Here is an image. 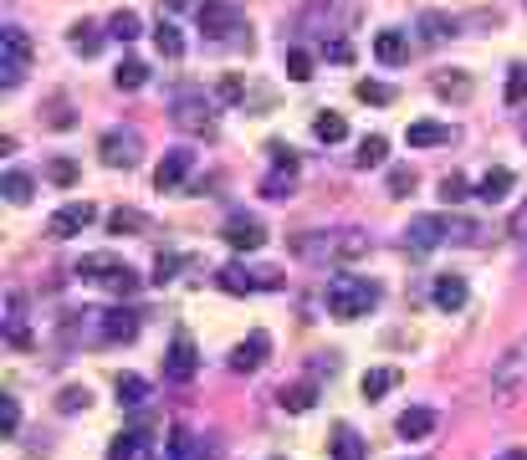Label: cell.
Returning <instances> with one entry per match:
<instances>
[{"mask_svg":"<svg viewBox=\"0 0 527 460\" xmlns=\"http://www.w3.org/2000/svg\"><path fill=\"white\" fill-rule=\"evenodd\" d=\"M87 328H93L98 343H128L139 333V312L128 307H108V312H87Z\"/></svg>","mask_w":527,"mask_h":460,"instance_id":"obj_7","label":"cell"},{"mask_svg":"<svg viewBox=\"0 0 527 460\" xmlns=\"http://www.w3.org/2000/svg\"><path fill=\"white\" fill-rule=\"evenodd\" d=\"M282 67H287V77H292V82H307V77H313V57H307L302 46H292V52L282 57Z\"/></svg>","mask_w":527,"mask_h":460,"instance_id":"obj_40","label":"cell"},{"mask_svg":"<svg viewBox=\"0 0 527 460\" xmlns=\"http://www.w3.org/2000/svg\"><path fill=\"white\" fill-rule=\"evenodd\" d=\"M108 230H113V236H134V230H144V215L139 210H113L108 215Z\"/></svg>","mask_w":527,"mask_h":460,"instance_id":"obj_42","label":"cell"},{"mask_svg":"<svg viewBox=\"0 0 527 460\" xmlns=\"http://www.w3.org/2000/svg\"><path fill=\"white\" fill-rule=\"evenodd\" d=\"M103 36H108V31H103L98 21H77L67 41H72V52H82V57H98V52H103Z\"/></svg>","mask_w":527,"mask_h":460,"instance_id":"obj_22","label":"cell"},{"mask_svg":"<svg viewBox=\"0 0 527 460\" xmlns=\"http://www.w3.org/2000/svg\"><path fill=\"white\" fill-rule=\"evenodd\" d=\"M471 195H476V190L466 184V174H456V169H451V174L441 179V200H446V205H461V200H471Z\"/></svg>","mask_w":527,"mask_h":460,"instance_id":"obj_38","label":"cell"},{"mask_svg":"<svg viewBox=\"0 0 527 460\" xmlns=\"http://www.w3.org/2000/svg\"><path fill=\"white\" fill-rule=\"evenodd\" d=\"M195 368H200V353H195V343L180 333V338L169 343V353H164V379L190 384V379H195Z\"/></svg>","mask_w":527,"mask_h":460,"instance_id":"obj_12","label":"cell"},{"mask_svg":"<svg viewBox=\"0 0 527 460\" xmlns=\"http://www.w3.org/2000/svg\"><path fill=\"white\" fill-rule=\"evenodd\" d=\"M435 92H441V98H466V92H471V77H466V72H456V77H435Z\"/></svg>","mask_w":527,"mask_h":460,"instance_id":"obj_45","label":"cell"},{"mask_svg":"<svg viewBox=\"0 0 527 460\" xmlns=\"http://www.w3.org/2000/svg\"><path fill=\"white\" fill-rule=\"evenodd\" d=\"M384 159H389V138H384V133H369L364 144H359V154H354L359 169H379Z\"/></svg>","mask_w":527,"mask_h":460,"instance_id":"obj_30","label":"cell"},{"mask_svg":"<svg viewBox=\"0 0 527 460\" xmlns=\"http://www.w3.org/2000/svg\"><path fill=\"white\" fill-rule=\"evenodd\" d=\"M267 353H272V338L256 328L246 343H236V348H231V368H236V374H256V368L267 363Z\"/></svg>","mask_w":527,"mask_h":460,"instance_id":"obj_13","label":"cell"},{"mask_svg":"<svg viewBox=\"0 0 527 460\" xmlns=\"http://www.w3.org/2000/svg\"><path fill=\"white\" fill-rule=\"evenodd\" d=\"M154 46H159V57H185V36H180V26H174V21H159L154 26Z\"/></svg>","mask_w":527,"mask_h":460,"instance_id":"obj_28","label":"cell"},{"mask_svg":"<svg viewBox=\"0 0 527 460\" xmlns=\"http://www.w3.org/2000/svg\"><path fill=\"white\" fill-rule=\"evenodd\" d=\"M507 103H512V108L527 103V67H512V72H507Z\"/></svg>","mask_w":527,"mask_h":460,"instance_id":"obj_44","label":"cell"},{"mask_svg":"<svg viewBox=\"0 0 527 460\" xmlns=\"http://www.w3.org/2000/svg\"><path fill=\"white\" fill-rule=\"evenodd\" d=\"M451 236H456V241H466V246H476L481 236H487V230L471 225V220H451Z\"/></svg>","mask_w":527,"mask_h":460,"instance_id":"obj_48","label":"cell"},{"mask_svg":"<svg viewBox=\"0 0 527 460\" xmlns=\"http://www.w3.org/2000/svg\"><path fill=\"white\" fill-rule=\"evenodd\" d=\"M507 230H512V236H527V205H517V210H512Z\"/></svg>","mask_w":527,"mask_h":460,"instance_id":"obj_51","label":"cell"},{"mask_svg":"<svg viewBox=\"0 0 527 460\" xmlns=\"http://www.w3.org/2000/svg\"><path fill=\"white\" fill-rule=\"evenodd\" d=\"M236 98H241V77H226L221 82V103H236Z\"/></svg>","mask_w":527,"mask_h":460,"instance_id":"obj_52","label":"cell"},{"mask_svg":"<svg viewBox=\"0 0 527 460\" xmlns=\"http://www.w3.org/2000/svg\"><path fill=\"white\" fill-rule=\"evenodd\" d=\"M522 389H527V338H522V343H512V348L497 358V368H492V394L517 399Z\"/></svg>","mask_w":527,"mask_h":460,"instance_id":"obj_3","label":"cell"},{"mask_svg":"<svg viewBox=\"0 0 527 460\" xmlns=\"http://www.w3.org/2000/svg\"><path fill=\"white\" fill-rule=\"evenodd\" d=\"M190 164H195L190 149H169V154L159 159V169H154V184H159V190H180L185 174H190Z\"/></svg>","mask_w":527,"mask_h":460,"instance_id":"obj_14","label":"cell"},{"mask_svg":"<svg viewBox=\"0 0 527 460\" xmlns=\"http://www.w3.org/2000/svg\"><path fill=\"white\" fill-rule=\"evenodd\" d=\"M261 195H267V200H287L292 195V169H277V174L261 179Z\"/></svg>","mask_w":527,"mask_h":460,"instance_id":"obj_41","label":"cell"},{"mask_svg":"<svg viewBox=\"0 0 527 460\" xmlns=\"http://www.w3.org/2000/svg\"><path fill=\"white\" fill-rule=\"evenodd\" d=\"M139 430H123V435H113V445H108V460H139Z\"/></svg>","mask_w":527,"mask_h":460,"instance_id":"obj_39","label":"cell"},{"mask_svg":"<svg viewBox=\"0 0 527 460\" xmlns=\"http://www.w3.org/2000/svg\"><path fill=\"white\" fill-rule=\"evenodd\" d=\"M108 36H113V41H139V36H144L139 11H128V6H123V11H113V16H108Z\"/></svg>","mask_w":527,"mask_h":460,"instance_id":"obj_25","label":"cell"},{"mask_svg":"<svg viewBox=\"0 0 527 460\" xmlns=\"http://www.w3.org/2000/svg\"><path fill=\"white\" fill-rule=\"evenodd\" d=\"M328 62H354V46H348L343 36H338V41H328Z\"/></svg>","mask_w":527,"mask_h":460,"instance_id":"obj_50","label":"cell"},{"mask_svg":"<svg viewBox=\"0 0 527 460\" xmlns=\"http://www.w3.org/2000/svg\"><path fill=\"white\" fill-rule=\"evenodd\" d=\"M384 184H389V195H394V200H405V195H415V169H410V164H394Z\"/></svg>","mask_w":527,"mask_h":460,"instance_id":"obj_36","label":"cell"},{"mask_svg":"<svg viewBox=\"0 0 527 460\" xmlns=\"http://www.w3.org/2000/svg\"><path fill=\"white\" fill-rule=\"evenodd\" d=\"M420 36H425V41H446V36H456V21H451L446 11H425V16H420Z\"/></svg>","mask_w":527,"mask_h":460,"instance_id":"obj_33","label":"cell"},{"mask_svg":"<svg viewBox=\"0 0 527 460\" xmlns=\"http://www.w3.org/2000/svg\"><path fill=\"white\" fill-rule=\"evenodd\" d=\"M16 430H21V399L16 394H0V435L11 440Z\"/></svg>","mask_w":527,"mask_h":460,"instance_id":"obj_37","label":"cell"},{"mask_svg":"<svg viewBox=\"0 0 527 460\" xmlns=\"http://www.w3.org/2000/svg\"><path fill=\"white\" fill-rule=\"evenodd\" d=\"M144 399H149V384L139 374H118V404L123 409H139Z\"/></svg>","mask_w":527,"mask_h":460,"instance_id":"obj_32","label":"cell"},{"mask_svg":"<svg viewBox=\"0 0 527 460\" xmlns=\"http://www.w3.org/2000/svg\"><path fill=\"white\" fill-rule=\"evenodd\" d=\"M354 98H359V103L384 108V103H394V87H389V82H369V77H364V82H354Z\"/></svg>","mask_w":527,"mask_h":460,"instance_id":"obj_35","label":"cell"},{"mask_svg":"<svg viewBox=\"0 0 527 460\" xmlns=\"http://www.w3.org/2000/svg\"><path fill=\"white\" fill-rule=\"evenodd\" d=\"M77 276H87V282H98V287H108L113 297H134L144 282H139V271L128 266V261H118V256H82L77 261Z\"/></svg>","mask_w":527,"mask_h":460,"instance_id":"obj_2","label":"cell"},{"mask_svg":"<svg viewBox=\"0 0 527 460\" xmlns=\"http://www.w3.org/2000/svg\"><path fill=\"white\" fill-rule=\"evenodd\" d=\"M98 154H103L108 169H134L139 154H144V138H139L134 128H108V133L98 138Z\"/></svg>","mask_w":527,"mask_h":460,"instance_id":"obj_6","label":"cell"},{"mask_svg":"<svg viewBox=\"0 0 527 460\" xmlns=\"http://www.w3.org/2000/svg\"><path fill=\"white\" fill-rule=\"evenodd\" d=\"M200 31L210 41H226L231 31H241V6L236 0H200Z\"/></svg>","mask_w":527,"mask_h":460,"instance_id":"obj_8","label":"cell"},{"mask_svg":"<svg viewBox=\"0 0 527 460\" xmlns=\"http://www.w3.org/2000/svg\"><path fill=\"white\" fill-rule=\"evenodd\" d=\"M174 123H180L185 133H195V138H210V133H215V113H210V103H195V98H185L180 108H174Z\"/></svg>","mask_w":527,"mask_h":460,"instance_id":"obj_15","label":"cell"},{"mask_svg":"<svg viewBox=\"0 0 527 460\" xmlns=\"http://www.w3.org/2000/svg\"><path fill=\"white\" fill-rule=\"evenodd\" d=\"M221 236H226L231 251H261V246H267V225H261L256 215H231L221 225Z\"/></svg>","mask_w":527,"mask_h":460,"instance_id":"obj_10","label":"cell"},{"mask_svg":"<svg viewBox=\"0 0 527 460\" xmlns=\"http://www.w3.org/2000/svg\"><path fill=\"white\" fill-rule=\"evenodd\" d=\"M0 46H6V57H0V87H21V77L31 67V36L21 26H6L0 31Z\"/></svg>","mask_w":527,"mask_h":460,"instance_id":"obj_4","label":"cell"},{"mask_svg":"<svg viewBox=\"0 0 527 460\" xmlns=\"http://www.w3.org/2000/svg\"><path fill=\"white\" fill-rule=\"evenodd\" d=\"M512 169H487V174H481L476 179V200H487V205H497V200H507L512 195Z\"/></svg>","mask_w":527,"mask_h":460,"instance_id":"obj_18","label":"cell"},{"mask_svg":"<svg viewBox=\"0 0 527 460\" xmlns=\"http://www.w3.org/2000/svg\"><path fill=\"white\" fill-rule=\"evenodd\" d=\"M430 297H435V307L441 312H461L466 307V276H456V271H446V276H435V287H430Z\"/></svg>","mask_w":527,"mask_h":460,"instance_id":"obj_16","label":"cell"},{"mask_svg":"<svg viewBox=\"0 0 527 460\" xmlns=\"http://www.w3.org/2000/svg\"><path fill=\"white\" fill-rule=\"evenodd\" d=\"M93 220H98V210L87 205V200H67V205L47 220V236H52V241H72V236H82Z\"/></svg>","mask_w":527,"mask_h":460,"instance_id":"obj_9","label":"cell"},{"mask_svg":"<svg viewBox=\"0 0 527 460\" xmlns=\"http://www.w3.org/2000/svg\"><path fill=\"white\" fill-rule=\"evenodd\" d=\"M277 404H282V409H292V414L313 409V404H318V384H313V379H307V384H282Z\"/></svg>","mask_w":527,"mask_h":460,"instance_id":"obj_23","label":"cell"},{"mask_svg":"<svg viewBox=\"0 0 527 460\" xmlns=\"http://www.w3.org/2000/svg\"><path fill=\"white\" fill-rule=\"evenodd\" d=\"M47 179L62 184V190H72V184H77V164H72V159H52V164H47Z\"/></svg>","mask_w":527,"mask_h":460,"instance_id":"obj_46","label":"cell"},{"mask_svg":"<svg viewBox=\"0 0 527 460\" xmlns=\"http://www.w3.org/2000/svg\"><path fill=\"white\" fill-rule=\"evenodd\" d=\"M159 6H164V11H190V6L200 11V0H159Z\"/></svg>","mask_w":527,"mask_h":460,"instance_id":"obj_53","label":"cell"},{"mask_svg":"<svg viewBox=\"0 0 527 460\" xmlns=\"http://www.w3.org/2000/svg\"><path fill=\"white\" fill-rule=\"evenodd\" d=\"M313 133L323 138V144H343V138H348V123H343V113H318V118H313Z\"/></svg>","mask_w":527,"mask_h":460,"instance_id":"obj_34","label":"cell"},{"mask_svg":"<svg viewBox=\"0 0 527 460\" xmlns=\"http://www.w3.org/2000/svg\"><path fill=\"white\" fill-rule=\"evenodd\" d=\"M0 195H6L11 205H26V200L36 195V179H31V174H21V169H11L6 179H0Z\"/></svg>","mask_w":527,"mask_h":460,"instance_id":"obj_29","label":"cell"},{"mask_svg":"<svg viewBox=\"0 0 527 460\" xmlns=\"http://www.w3.org/2000/svg\"><path fill=\"white\" fill-rule=\"evenodd\" d=\"M169 460H210V450H205V440H195L190 430H174V435H169Z\"/></svg>","mask_w":527,"mask_h":460,"instance_id":"obj_26","label":"cell"},{"mask_svg":"<svg viewBox=\"0 0 527 460\" xmlns=\"http://www.w3.org/2000/svg\"><path fill=\"white\" fill-rule=\"evenodd\" d=\"M267 154H272V164H277V169H292V174H297V154H292L287 144H267Z\"/></svg>","mask_w":527,"mask_h":460,"instance_id":"obj_49","label":"cell"},{"mask_svg":"<svg viewBox=\"0 0 527 460\" xmlns=\"http://www.w3.org/2000/svg\"><path fill=\"white\" fill-rule=\"evenodd\" d=\"M149 82V67L139 62V57H128V62H118V72H113V87L118 92H139Z\"/></svg>","mask_w":527,"mask_h":460,"instance_id":"obj_27","label":"cell"},{"mask_svg":"<svg viewBox=\"0 0 527 460\" xmlns=\"http://www.w3.org/2000/svg\"><path fill=\"white\" fill-rule=\"evenodd\" d=\"M497 460H527V450H507V455H497Z\"/></svg>","mask_w":527,"mask_h":460,"instance_id":"obj_54","label":"cell"},{"mask_svg":"<svg viewBox=\"0 0 527 460\" xmlns=\"http://www.w3.org/2000/svg\"><path fill=\"white\" fill-rule=\"evenodd\" d=\"M215 287L231 292V297H246V292H272V287H282V276H277V271H246L241 261H231V266L215 271Z\"/></svg>","mask_w":527,"mask_h":460,"instance_id":"obj_5","label":"cell"},{"mask_svg":"<svg viewBox=\"0 0 527 460\" xmlns=\"http://www.w3.org/2000/svg\"><path fill=\"white\" fill-rule=\"evenodd\" d=\"M400 379H405L400 368H369L359 389H364V399H384L389 389H400Z\"/></svg>","mask_w":527,"mask_h":460,"instance_id":"obj_24","label":"cell"},{"mask_svg":"<svg viewBox=\"0 0 527 460\" xmlns=\"http://www.w3.org/2000/svg\"><path fill=\"white\" fill-rule=\"evenodd\" d=\"M430 430H435V414L430 409H405L400 420H394V435H400V440H425Z\"/></svg>","mask_w":527,"mask_h":460,"instance_id":"obj_20","label":"cell"},{"mask_svg":"<svg viewBox=\"0 0 527 460\" xmlns=\"http://www.w3.org/2000/svg\"><path fill=\"white\" fill-rule=\"evenodd\" d=\"M451 236V220L446 215H415L410 225H405V241L415 246V251H435Z\"/></svg>","mask_w":527,"mask_h":460,"instance_id":"obj_11","label":"cell"},{"mask_svg":"<svg viewBox=\"0 0 527 460\" xmlns=\"http://www.w3.org/2000/svg\"><path fill=\"white\" fill-rule=\"evenodd\" d=\"M87 399H93V394H87L82 384H67V389L57 394V409H62V414H77V409H87Z\"/></svg>","mask_w":527,"mask_h":460,"instance_id":"obj_43","label":"cell"},{"mask_svg":"<svg viewBox=\"0 0 527 460\" xmlns=\"http://www.w3.org/2000/svg\"><path fill=\"white\" fill-rule=\"evenodd\" d=\"M374 57H379L384 67H400V62L410 57V41H405V31H379V36H374Z\"/></svg>","mask_w":527,"mask_h":460,"instance_id":"obj_19","label":"cell"},{"mask_svg":"<svg viewBox=\"0 0 527 460\" xmlns=\"http://www.w3.org/2000/svg\"><path fill=\"white\" fill-rule=\"evenodd\" d=\"M410 149H435V144H451L456 138V128L451 123H435V118H420V123H410Z\"/></svg>","mask_w":527,"mask_h":460,"instance_id":"obj_17","label":"cell"},{"mask_svg":"<svg viewBox=\"0 0 527 460\" xmlns=\"http://www.w3.org/2000/svg\"><path fill=\"white\" fill-rule=\"evenodd\" d=\"M369 455V445L348 430V425H338V435H333V460H364Z\"/></svg>","mask_w":527,"mask_h":460,"instance_id":"obj_31","label":"cell"},{"mask_svg":"<svg viewBox=\"0 0 527 460\" xmlns=\"http://www.w3.org/2000/svg\"><path fill=\"white\" fill-rule=\"evenodd\" d=\"M185 266V256H174V251H164L159 261H154V282L164 287V282H174V271H180Z\"/></svg>","mask_w":527,"mask_h":460,"instance_id":"obj_47","label":"cell"},{"mask_svg":"<svg viewBox=\"0 0 527 460\" xmlns=\"http://www.w3.org/2000/svg\"><path fill=\"white\" fill-rule=\"evenodd\" d=\"M379 307V287L369 276H354V271H338L328 282V312L338 322H354V317H369Z\"/></svg>","mask_w":527,"mask_h":460,"instance_id":"obj_1","label":"cell"},{"mask_svg":"<svg viewBox=\"0 0 527 460\" xmlns=\"http://www.w3.org/2000/svg\"><path fill=\"white\" fill-rule=\"evenodd\" d=\"M6 338H11L16 348H31V333H26V302H21V292H11V297H6Z\"/></svg>","mask_w":527,"mask_h":460,"instance_id":"obj_21","label":"cell"}]
</instances>
